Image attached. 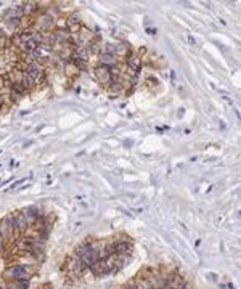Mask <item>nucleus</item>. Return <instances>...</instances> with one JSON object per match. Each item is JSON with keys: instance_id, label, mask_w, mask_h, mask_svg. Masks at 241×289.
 I'll list each match as a JSON object with an SVG mask.
<instances>
[{"instance_id": "nucleus-4", "label": "nucleus", "mask_w": 241, "mask_h": 289, "mask_svg": "<svg viewBox=\"0 0 241 289\" xmlns=\"http://www.w3.org/2000/svg\"><path fill=\"white\" fill-rule=\"evenodd\" d=\"M100 63H101V66H106V68H114L116 66V58H114V55L113 53H103L100 56Z\"/></svg>"}, {"instance_id": "nucleus-10", "label": "nucleus", "mask_w": 241, "mask_h": 289, "mask_svg": "<svg viewBox=\"0 0 241 289\" xmlns=\"http://www.w3.org/2000/svg\"><path fill=\"white\" fill-rule=\"evenodd\" d=\"M2 249H3V243H2V238H0V252H2Z\"/></svg>"}, {"instance_id": "nucleus-6", "label": "nucleus", "mask_w": 241, "mask_h": 289, "mask_svg": "<svg viewBox=\"0 0 241 289\" xmlns=\"http://www.w3.org/2000/svg\"><path fill=\"white\" fill-rule=\"evenodd\" d=\"M95 74H97V79H98L101 84H109V68H106V66H98Z\"/></svg>"}, {"instance_id": "nucleus-7", "label": "nucleus", "mask_w": 241, "mask_h": 289, "mask_svg": "<svg viewBox=\"0 0 241 289\" xmlns=\"http://www.w3.org/2000/svg\"><path fill=\"white\" fill-rule=\"evenodd\" d=\"M21 82H23V85L26 88H31L34 84H35V79L31 77V76H27V74H23V77H21Z\"/></svg>"}, {"instance_id": "nucleus-9", "label": "nucleus", "mask_w": 241, "mask_h": 289, "mask_svg": "<svg viewBox=\"0 0 241 289\" xmlns=\"http://www.w3.org/2000/svg\"><path fill=\"white\" fill-rule=\"evenodd\" d=\"M125 289H140V287H138V284H130V286H127Z\"/></svg>"}, {"instance_id": "nucleus-1", "label": "nucleus", "mask_w": 241, "mask_h": 289, "mask_svg": "<svg viewBox=\"0 0 241 289\" xmlns=\"http://www.w3.org/2000/svg\"><path fill=\"white\" fill-rule=\"evenodd\" d=\"M5 275L13 278V279H27V278H29V276H27L26 268L21 267V265H15L11 268H8L7 272H5Z\"/></svg>"}, {"instance_id": "nucleus-2", "label": "nucleus", "mask_w": 241, "mask_h": 289, "mask_svg": "<svg viewBox=\"0 0 241 289\" xmlns=\"http://www.w3.org/2000/svg\"><path fill=\"white\" fill-rule=\"evenodd\" d=\"M13 219H15V225H13V230L15 231H24L27 228V222H26V217H24L23 212L15 214Z\"/></svg>"}, {"instance_id": "nucleus-5", "label": "nucleus", "mask_w": 241, "mask_h": 289, "mask_svg": "<svg viewBox=\"0 0 241 289\" xmlns=\"http://www.w3.org/2000/svg\"><path fill=\"white\" fill-rule=\"evenodd\" d=\"M127 64H129V68H130L134 72H138L140 71V68H142V60H140V56L138 55H130V56L127 58Z\"/></svg>"}, {"instance_id": "nucleus-3", "label": "nucleus", "mask_w": 241, "mask_h": 289, "mask_svg": "<svg viewBox=\"0 0 241 289\" xmlns=\"http://www.w3.org/2000/svg\"><path fill=\"white\" fill-rule=\"evenodd\" d=\"M23 214H24V217H26L27 225H29V223H34L37 219H39V212H37V207H34V206L26 207Z\"/></svg>"}, {"instance_id": "nucleus-8", "label": "nucleus", "mask_w": 241, "mask_h": 289, "mask_svg": "<svg viewBox=\"0 0 241 289\" xmlns=\"http://www.w3.org/2000/svg\"><path fill=\"white\" fill-rule=\"evenodd\" d=\"M187 40H188V43H190L191 47H196V40H194V37H193L191 34L187 35Z\"/></svg>"}]
</instances>
